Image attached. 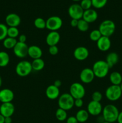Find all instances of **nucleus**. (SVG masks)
<instances>
[{
  "mask_svg": "<svg viewBox=\"0 0 122 123\" xmlns=\"http://www.w3.org/2000/svg\"><path fill=\"white\" fill-rule=\"evenodd\" d=\"M61 40V36L57 31H50L46 36L45 42L49 46H57Z\"/></svg>",
  "mask_w": 122,
  "mask_h": 123,
  "instance_id": "18",
  "label": "nucleus"
},
{
  "mask_svg": "<svg viewBox=\"0 0 122 123\" xmlns=\"http://www.w3.org/2000/svg\"><path fill=\"white\" fill-rule=\"evenodd\" d=\"M7 31L8 27L7 25L0 23V41L4 40L7 37Z\"/></svg>",
  "mask_w": 122,
  "mask_h": 123,
  "instance_id": "33",
  "label": "nucleus"
},
{
  "mask_svg": "<svg viewBox=\"0 0 122 123\" xmlns=\"http://www.w3.org/2000/svg\"><path fill=\"white\" fill-rule=\"evenodd\" d=\"M16 73L20 77H26L32 72V70L31 62L26 60H23L18 62L16 66Z\"/></svg>",
  "mask_w": 122,
  "mask_h": 123,
  "instance_id": "5",
  "label": "nucleus"
},
{
  "mask_svg": "<svg viewBox=\"0 0 122 123\" xmlns=\"http://www.w3.org/2000/svg\"><path fill=\"white\" fill-rule=\"evenodd\" d=\"M26 36L24 34H21L19 36V41L18 42H21V43H26Z\"/></svg>",
  "mask_w": 122,
  "mask_h": 123,
  "instance_id": "40",
  "label": "nucleus"
},
{
  "mask_svg": "<svg viewBox=\"0 0 122 123\" xmlns=\"http://www.w3.org/2000/svg\"><path fill=\"white\" fill-rule=\"evenodd\" d=\"M102 106L100 102L92 100L89 103L87 107V111L89 115L92 116H98L102 112Z\"/></svg>",
  "mask_w": 122,
  "mask_h": 123,
  "instance_id": "11",
  "label": "nucleus"
},
{
  "mask_svg": "<svg viewBox=\"0 0 122 123\" xmlns=\"http://www.w3.org/2000/svg\"><path fill=\"white\" fill-rule=\"evenodd\" d=\"M110 80L112 85H120L122 82V76L118 72H112L110 75Z\"/></svg>",
  "mask_w": 122,
  "mask_h": 123,
  "instance_id": "23",
  "label": "nucleus"
},
{
  "mask_svg": "<svg viewBox=\"0 0 122 123\" xmlns=\"http://www.w3.org/2000/svg\"><path fill=\"white\" fill-rule=\"evenodd\" d=\"M69 94L74 99L83 98L86 94V90L83 85L79 82H74L69 88Z\"/></svg>",
  "mask_w": 122,
  "mask_h": 123,
  "instance_id": "7",
  "label": "nucleus"
},
{
  "mask_svg": "<svg viewBox=\"0 0 122 123\" xmlns=\"http://www.w3.org/2000/svg\"><path fill=\"white\" fill-rule=\"evenodd\" d=\"M28 55L33 60L41 58L43 55V50L39 46L36 45H32L29 46Z\"/></svg>",
  "mask_w": 122,
  "mask_h": 123,
  "instance_id": "21",
  "label": "nucleus"
},
{
  "mask_svg": "<svg viewBox=\"0 0 122 123\" xmlns=\"http://www.w3.org/2000/svg\"><path fill=\"white\" fill-rule=\"evenodd\" d=\"M63 25V21L60 17L52 16L46 20V28L50 31H57L61 28Z\"/></svg>",
  "mask_w": 122,
  "mask_h": 123,
  "instance_id": "8",
  "label": "nucleus"
},
{
  "mask_svg": "<svg viewBox=\"0 0 122 123\" xmlns=\"http://www.w3.org/2000/svg\"><path fill=\"white\" fill-rule=\"evenodd\" d=\"M14 97V92L10 89L4 88L0 90V102L2 103L11 102Z\"/></svg>",
  "mask_w": 122,
  "mask_h": 123,
  "instance_id": "17",
  "label": "nucleus"
},
{
  "mask_svg": "<svg viewBox=\"0 0 122 123\" xmlns=\"http://www.w3.org/2000/svg\"><path fill=\"white\" fill-rule=\"evenodd\" d=\"M120 88H121V90H122V82L121 83V84H120Z\"/></svg>",
  "mask_w": 122,
  "mask_h": 123,
  "instance_id": "47",
  "label": "nucleus"
},
{
  "mask_svg": "<svg viewBox=\"0 0 122 123\" xmlns=\"http://www.w3.org/2000/svg\"><path fill=\"white\" fill-rule=\"evenodd\" d=\"M92 99L94 102H100L102 99V94L99 91H94L92 95Z\"/></svg>",
  "mask_w": 122,
  "mask_h": 123,
  "instance_id": "36",
  "label": "nucleus"
},
{
  "mask_svg": "<svg viewBox=\"0 0 122 123\" xmlns=\"http://www.w3.org/2000/svg\"><path fill=\"white\" fill-rule=\"evenodd\" d=\"M12 123V118L11 117H5L4 123Z\"/></svg>",
  "mask_w": 122,
  "mask_h": 123,
  "instance_id": "44",
  "label": "nucleus"
},
{
  "mask_svg": "<svg viewBox=\"0 0 122 123\" xmlns=\"http://www.w3.org/2000/svg\"><path fill=\"white\" fill-rule=\"evenodd\" d=\"M29 46L26 43H21L17 42L14 48H13V52L17 57L19 58H24L28 55Z\"/></svg>",
  "mask_w": 122,
  "mask_h": 123,
  "instance_id": "10",
  "label": "nucleus"
},
{
  "mask_svg": "<svg viewBox=\"0 0 122 123\" xmlns=\"http://www.w3.org/2000/svg\"><path fill=\"white\" fill-rule=\"evenodd\" d=\"M53 85H55V86H56V87L59 88L60 86L62 85V82H61V80H59V79H56V80H55V82H54Z\"/></svg>",
  "mask_w": 122,
  "mask_h": 123,
  "instance_id": "42",
  "label": "nucleus"
},
{
  "mask_svg": "<svg viewBox=\"0 0 122 123\" xmlns=\"http://www.w3.org/2000/svg\"><path fill=\"white\" fill-rule=\"evenodd\" d=\"M119 60V56L118 55L116 52H112L110 53L107 55L106 57V62L107 64L108 65L110 68H112L114 66L117 64Z\"/></svg>",
  "mask_w": 122,
  "mask_h": 123,
  "instance_id": "22",
  "label": "nucleus"
},
{
  "mask_svg": "<svg viewBox=\"0 0 122 123\" xmlns=\"http://www.w3.org/2000/svg\"><path fill=\"white\" fill-rule=\"evenodd\" d=\"M74 99L69 93H63L59 97V108L66 111H69L74 106Z\"/></svg>",
  "mask_w": 122,
  "mask_h": 123,
  "instance_id": "3",
  "label": "nucleus"
},
{
  "mask_svg": "<svg viewBox=\"0 0 122 123\" xmlns=\"http://www.w3.org/2000/svg\"><path fill=\"white\" fill-rule=\"evenodd\" d=\"M15 111L14 106L11 102L2 103L0 106V114L4 117H11Z\"/></svg>",
  "mask_w": 122,
  "mask_h": 123,
  "instance_id": "13",
  "label": "nucleus"
},
{
  "mask_svg": "<svg viewBox=\"0 0 122 123\" xmlns=\"http://www.w3.org/2000/svg\"><path fill=\"white\" fill-rule=\"evenodd\" d=\"M83 98H78V99H75L74 100V106H75L77 108H81L83 106Z\"/></svg>",
  "mask_w": 122,
  "mask_h": 123,
  "instance_id": "38",
  "label": "nucleus"
},
{
  "mask_svg": "<svg viewBox=\"0 0 122 123\" xmlns=\"http://www.w3.org/2000/svg\"><path fill=\"white\" fill-rule=\"evenodd\" d=\"M94 73L92 68H85L81 70L80 74V79L83 83L86 84L92 82L94 79Z\"/></svg>",
  "mask_w": 122,
  "mask_h": 123,
  "instance_id": "12",
  "label": "nucleus"
},
{
  "mask_svg": "<svg viewBox=\"0 0 122 123\" xmlns=\"http://www.w3.org/2000/svg\"><path fill=\"white\" fill-rule=\"evenodd\" d=\"M56 119L59 121H64L67 119V112L66 111L59 108L55 113Z\"/></svg>",
  "mask_w": 122,
  "mask_h": 123,
  "instance_id": "28",
  "label": "nucleus"
},
{
  "mask_svg": "<svg viewBox=\"0 0 122 123\" xmlns=\"http://www.w3.org/2000/svg\"><path fill=\"white\" fill-rule=\"evenodd\" d=\"M119 111L115 105L109 104L105 106L102 109V117L105 121L113 123L117 121Z\"/></svg>",
  "mask_w": 122,
  "mask_h": 123,
  "instance_id": "1",
  "label": "nucleus"
},
{
  "mask_svg": "<svg viewBox=\"0 0 122 123\" xmlns=\"http://www.w3.org/2000/svg\"><path fill=\"white\" fill-rule=\"evenodd\" d=\"M19 35V30L17 27H8L7 31V37L16 38Z\"/></svg>",
  "mask_w": 122,
  "mask_h": 123,
  "instance_id": "31",
  "label": "nucleus"
},
{
  "mask_svg": "<svg viewBox=\"0 0 122 123\" xmlns=\"http://www.w3.org/2000/svg\"><path fill=\"white\" fill-rule=\"evenodd\" d=\"M10 56L5 51L0 52V67H5L9 64Z\"/></svg>",
  "mask_w": 122,
  "mask_h": 123,
  "instance_id": "27",
  "label": "nucleus"
},
{
  "mask_svg": "<svg viewBox=\"0 0 122 123\" xmlns=\"http://www.w3.org/2000/svg\"><path fill=\"white\" fill-rule=\"evenodd\" d=\"M5 117L2 116L1 114H0V123H4Z\"/></svg>",
  "mask_w": 122,
  "mask_h": 123,
  "instance_id": "45",
  "label": "nucleus"
},
{
  "mask_svg": "<svg viewBox=\"0 0 122 123\" xmlns=\"http://www.w3.org/2000/svg\"><path fill=\"white\" fill-rule=\"evenodd\" d=\"M122 95V91L120 85H111L105 91V97L108 100L115 102L120 99Z\"/></svg>",
  "mask_w": 122,
  "mask_h": 123,
  "instance_id": "6",
  "label": "nucleus"
},
{
  "mask_svg": "<svg viewBox=\"0 0 122 123\" xmlns=\"http://www.w3.org/2000/svg\"><path fill=\"white\" fill-rule=\"evenodd\" d=\"M98 49L102 52L108 51L111 46V42L110 37L102 36L96 42Z\"/></svg>",
  "mask_w": 122,
  "mask_h": 123,
  "instance_id": "16",
  "label": "nucleus"
},
{
  "mask_svg": "<svg viewBox=\"0 0 122 123\" xmlns=\"http://www.w3.org/2000/svg\"><path fill=\"white\" fill-rule=\"evenodd\" d=\"M2 78H1V76H0V87H1V85H2Z\"/></svg>",
  "mask_w": 122,
  "mask_h": 123,
  "instance_id": "46",
  "label": "nucleus"
},
{
  "mask_svg": "<svg viewBox=\"0 0 122 123\" xmlns=\"http://www.w3.org/2000/svg\"><path fill=\"white\" fill-rule=\"evenodd\" d=\"M80 5L84 11L90 9L91 7H92V1L91 0H81L80 1Z\"/></svg>",
  "mask_w": 122,
  "mask_h": 123,
  "instance_id": "35",
  "label": "nucleus"
},
{
  "mask_svg": "<svg viewBox=\"0 0 122 123\" xmlns=\"http://www.w3.org/2000/svg\"><path fill=\"white\" fill-rule=\"evenodd\" d=\"M103 123H109V122H106V121H104Z\"/></svg>",
  "mask_w": 122,
  "mask_h": 123,
  "instance_id": "49",
  "label": "nucleus"
},
{
  "mask_svg": "<svg viewBox=\"0 0 122 123\" xmlns=\"http://www.w3.org/2000/svg\"><path fill=\"white\" fill-rule=\"evenodd\" d=\"M110 68L106 61L104 60H98L93 64L92 69L95 77L102 79L107 76Z\"/></svg>",
  "mask_w": 122,
  "mask_h": 123,
  "instance_id": "2",
  "label": "nucleus"
},
{
  "mask_svg": "<svg viewBox=\"0 0 122 123\" xmlns=\"http://www.w3.org/2000/svg\"><path fill=\"white\" fill-rule=\"evenodd\" d=\"M49 52L51 55H56L58 54L59 49L57 46H49Z\"/></svg>",
  "mask_w": 122,
  "mask_h": 123,
  "instance_id": "37",
  "label": "nucleus"
},
{
  "mask_svg": "<svg viewBox=\"0 0 122 123\" xmlns=\"http://www.w3.org/2000/svg\"><path fill=\"white\" fill-rule=\"evenodd\" d=\"M45 96L49 99L55 100L60 96L59 88L53 84L47 87L45 90Z\"/></svg>",
  "mask_w": 122,
  "mask_h": 123,
  "instance_id": "20",
  "label": "nucleus"
},
{
  "mask_svg": "<svg viewBox=\"0 0 122 123\" xmlns=\"http://www.w3.org/2000/svg\"><path fill=\"white\" fill-rule=\"evenodd\" d=\"M34 25L39 30L46 28V20L42 18H37L34 20Z\"/></svg>",
  "mask_w": 122,
  "mask_h": 123,
  "instance_id": "30",
  "label": "nucleus"
},
{
  "mask_svg": "<svg viewBox=\"0 0 122 123\" xmlns=\"http://www.w3.org/2000/svg\"><path fill=\"white\" fill-rule=\"evenodd\" d=\"M74 57L78 61H84L88 58L89 52L87 48L84 46H79L75 48L73 52Z\"/></svg>",
  "mask_w": 122,
  "mask_h": 123,
  "instance_id": "14",
  "label": "nucleus"
},
{
  "mask_svg": "<svg viewBox=\"0 0 122 123\" xmlns=\"http://www.w3.org/2000/svg\"><path fill=\"white\" fill-rule=\"evenodd\" d=\"M92 1V6L94 8L100 9L106 6L108 0H91Z\"/></svg>",
  "mask_w": 122,
  "mask_h": 123,
  "instance_id": "32",
  "label": "nucleus"
},
{
  "mask_svg": "<svg viewBox=\"0 0 122 123\" xmlns=\"http://www.w3.org/2000/svg\"><path fill=\"white\" fill-rule=\"evenodd\" d=\"M78 20H76V19H71L70 22V24L71 26L72 27H77V25H78Z\"/></svg>",
  "mask_w": 122,
  "mask_h": 123,
  "instance_id": "41",
  "label": "nucleus"
},
{
  "mask_svg": "<svg viewBox=\"0 0 122 123\" xmlns=\"http://www.w3.org/2000/svg\"><path fill=\"white\" fill-rule=\"evenodd\" d=\"M98 14L96 11L94 9L87 10L84 11L82 19L87 22L89 24L93 23L98 19Z\"/></svg>",
  "mask_w": 122,
  "mask_h": 123,
  "instance_id": "19",
  "label": "nucleus"
},
{
  "mask_svg": "<svg viewBox=\"0 0 122 123\" xmlns=\"http://www.w3.org/2000/svg\"><path fill=\"white\" fill-rule=\"evenodd\" d=\"M72 1H76V2H77V1H81V0H72Z\"/></svg>",
  "mask_w": 122,
  "mask_h": 123,
  "instance_id": "48",
  "label": "nucleus"
},
{
  "mask_svg": "<svg viewBox=\"0 0 122 123\" xmlns=\"http://www.w3.org/2000/svg\"><path fill=\"white\" fill-rule=\"evenodd\" d=\"M117 121L118 123H122V111L120 112L118 115Z\"/></svg>",
  "mask_w": 122,
  "mask_h": 123,
  "instance_id": "43",
  "label": "nucleus"
},
{
  "mask_svg": "<svg viewBox=\"0 0 122 123\" xmlns=\"http://www.w3.org/2000/svg\"><path fill=\"white\" fill-rule=\"evenodd\" d=\"M6 23L8 27H17L21 23V19L16 13H10L6 16Z\"/></svg>",
  "mask_w": 122,
  "mask_h": 123,
  "instance_id": "15",
  "label": "nucleus"
},
{
  "mask_svg": "<svg viewBox=\"0 0 122 123\" xmlns=\"http://www.w3.org/2000/svg\"><path fill=\"white\" fill-rule=\"evenodd\" d=\"M77 29L81 32H86L89 28V24L83 19L78 20L77 25Z\"/></svg>",
  "mask_w": 122,
  "mask_h": 123,
  "instance_id": "29",
  "label": "nucleus"
},
{
  "mask_svg": "<svg viewBox=\"0 0 122 123\" xmlns=\"http://www.w3.org/2000/svg\"><path fill=\"white\" fill-rule=\"evenodd\" d=\"M75 117L78 123H83L86 122L88 120L89 117V114L87 111V110L80 109L77 112Z\"/></svg>",
  "mask_w": 122,
  "mask_h": 123,
  "instance_id": "24",
  "label": "nucleus"
},
{
  "mask_svg": "<svg viewBox=\"0 0 122 123\" xmlns=\"http://www.w3.org/2000/svg\"><path fill=\"white\" fill-rule=\"evenodd\" d=\"M17 43V41L16 38L7 37L3 40V46L6 49H11L14 48Z\"/></svg>",
  "mask_w": 122,
  "mask_h": 123,
  "instance_id": "26",
  "label": "nucleus"
},
{
  "mask_svg": "<svg viewBox=\"0 0 122 123\" xmlns=\"http://www.w3.org/2000/svg\"><path fill=\"white\" fill-rule=\"evenodd\" d=\"M68 14L72 19L80 20L82 19L84 10L80 4H73L71 5L68 8Z\"/></svg>",
  "mask_w": 122,
  "mask_h": 123,
  "instance_id": "9",
  "label": "nucleus"
},
{
  "mask_svg": "<svg viewBox=\"0 0 122 123\" xmlns=\"http://www.w3.org/2000/svg\"><path fill=\"white\" fill-rule=\"evenodd\" d=\"M31 64H32V70L38 72V71L42 70L44 68L45 62H44V60L41 58L33 60V61L31 62Z\"/></svg>",
  "mask_w": 122,
  "mask_h": 123,
  "instance_id": "25",
  "label": "nucleus"
},
{
  "mask_svg": "<svg viewBox=\"0 0 122 123\" xmlns=\"http://www.w3.org/2000/svg\"><path fill=\"white\" fill-rule=\"evenodd\" d=\"M101 37L102 35L99 30H92L89 34L90 38L93 42H97Z\"/></svg>",
  "mask_w": 122,
  "mask_h": 123,
  "instance_id": "34",
  "label": "nucleus"
},
{
  "mask_svg": "<svg viewBox=\"0 0 122 123\" xmlns=\"http://www.w3.org/2000/svg\"><path fill=\"white\" fill-rule=\"evenodd\" d=\"M67 123H78V121H77L75 117L71 116L67 118Z\"/></svg>",
  "mask_w": 122,
  "mask_h": 123,
  "instance_id": "39",
  "label": "nucleus"
},
{
  "mask_svg": "<svg viewBox=\"0 0 122 123\" xmlns=\"http://www.w3.org/2000/svg\"><path fill=\"white\" fill-rule=\"evenodd\" d=\"M98 30L100 31L102 36L110 37L114 33L116 24L112 20L106 19L100 23Z\"/></svg>",
  "mask_w": 122,
  "mask_h": 123,
  "instance_id": "4",
  "label": "nucleus"
}]
</instances>
